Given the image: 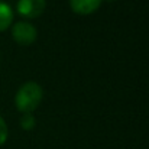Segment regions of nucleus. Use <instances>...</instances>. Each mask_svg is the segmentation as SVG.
Listing matches in <instances>:
<instances>
[{
    "label": "nucleus",
    "instance_id": "f257e3e1",
    "mask_svg": "<svg viewBox=\"0 0 149 149\" xmlns=\"http://www.w3.org/2000/svg\"><path fill=\"white\" fill-rule=\"evenodd\" d=\"M42 96H44V91L38 83H35V81L25 83L16 93L15 103H16L17 110H20L23 113H32L41 103Z\"/></svg>",
    "mask_w": 149,
    "mask_h": 149
},
{
    "label": "nucleus",
    "instance_id": "f03ea898",
    "mask_svg": "<svg viewBox=\"0 0 149 149\" xmlns=\"http://www.w3.org/2000/svg\"><path fill=\"white\" fill-rule=\"evenodd\" d=\"M12 35L17 44L29 45V44L35 42L38 32L33 25H31L28 22H17V23H15V26L12 29Z\"/></svg>",
    "mask_w": 149,
    "mask_h": 149
},
{
    "label": "nucleus",
    "instance_id": "7ed1b4c3",
    "mask_svg": "<svg viewBox=\"0 0 149 149\" xmlns=\"http://www.w3.org/2000/svg\"><path fill=\"white\" fill-rule=\"evenodd\" d=\"M45 0H19L17 12L25 17H36L45 10Z\"/></svg>",
    "mask_w": 149,
    "mask_h": 149
},
{
    "label": "nucleus",
    "instance_id": "20e7f679",
    "mask_svg": "<svg viewBox=\"0 0 149 149\" xmlns=\"http://www.w3.org/2000/svg\"><path fill=\"white\" fill-rule=\"evenodd\" d=\"M103 0H70L71 9L78 15H90L100 7Z\"/></svg>",
    "mask_w": 149,
    "mask_h": 149
},
{
    "label": "nucleus",
    "instance_id": "39448f33",
    "mask_svg": "<svg viewBox=\"0 0 149 149\" xmlns=\"http://www.w3.org/2000/svg\"><path fill=\"white\" fill-rule=\"evenodd\" d=\"M13 20V10L12 7L0 0V31H4L10 26Z\"/></svg>",
    "mask_w": 149,
    "mask_h": 149
},
{
    "label": "nucleus",
    "instance_id": "423d86ee",
    "mask_svg": "<svg viewBox=\"0 0 149 149\" xmlns=\"http://www.w3.org/2000/svg\"><path fill=\"white\" fill-rule=\"evenodd\" d=\"M20 125H22L23 129L31 130V129L35 126V117L32 116V113H25V116H23L22 120H20Z\"/></svg>",
    "mask_w": 149,
    "mask_h": 149
},
{
    "label": "nucleus",
    "instance_id": "0eeeda50",
    "mask_svg": "<svg viewBox=\"0 0 149 149\" xmlns=\"http://www.w3.org/2000/svg\"><path fill=\"white\" fill-rule=\"evenodd\" d=\"M7 139V126L6 122L3 120V117L0 116V145H3Z\"/></svg>",
    "mask_w": 149,
    "mask_h": 149
}]
</instances>
